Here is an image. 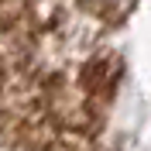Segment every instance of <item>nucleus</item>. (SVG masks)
I'll return each instance as SVG.
<instances>
[{
	"mask_svg": "<svg viewBox=\"0 0 151 151\" xmlns=\"http://www.w3.org/2000/svg\"><path fill=\"white\" fill-rule=\"evenodd\" d=\"M120 79L106 24L83 0H0V148H93Z\"/></svg>",
	"mask_w": 151,
	"mask_h": 151,
	"instance_id": "f257e3e1",
	"label": "nucleus"
}]
</instances>
